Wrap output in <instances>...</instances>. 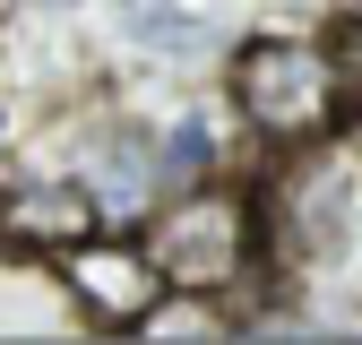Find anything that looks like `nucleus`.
<instances>
[{
    "instance_id": "nucleus-1",
    "label": "nucleus",
    "mask_w": 362,
    "mask_h": 345,
    "mask_svg": "<svg viewBox=\"0 0 362 345\" xmlns=\"http://www.w3.org/2000/svg\"><path fill=\"white\" fill-rule=\"evenodd\" d=\"M233 86H242L250 121L276 129V139H302V129H320L337 112V69H328L320 43H250Z\"/></svg>"
},
{
    "instance_id": "nucleus-2",
    "label": "nucleus",
    "mask_w": 362,
    "mask_h": 345,
    "mask_svg": "<svg viewBox=\"0 0 362 345\" xmlns=\"http://www.w3.org/2000/svg\"><path fill=\"white\" fill-rule=\"evenodd\" d=\"M242 250H250V216H242V199H224V190H190L164 216V233H156L164 276H181V285H224L242 268Z\"/></svg>"
},
{
    "instance_id": "nucleus-3",
    "label": "nucleus",
    "mask_w": 362,
    "mask_h": 345,
    "mask_svg": "<svg viewBox=\"0 0 362 345\" xmlns=\"http://www.w3.org/2000/svg\"><path fill=\"white\" fill-rule=\"evenodd\" d=\"M69 285L86 293V302H104V311H121V320H139L147 302H156V285H164V259H139V250H86V242H69Z\"/></svg>"
},
{
    "instance_id": "nucleus-4",
    "label": "nucleus",
    "mask_w": 362,
    "mask_h": 345,
    "mask_svg": "<svg viewBox=\"0 0 362 345\" xmlns=\"http://www.w3.org/2000/svg\"><path fill=\"white\" fill-rule=\"evenodd\" d=\"M112 18L139 35L147 52H164V61H190V52H207V18L173 9V0H112Z\"/></svg>"
},
{
    "instance_id": "nucleus-5",
    "label": "nucleus",
    "mask_w": 362,
    "mask_h": 345,
    "mask_svg": "<svg viewBox=\"0 0 362 345\" xmlns=\"http://www.w3.org/2000/svg\"><path fill=\"white\" fill-rule=\"evenodd\" d=\"M9 216H18L26 233H43V242H61V250H69V242H86V225H95V207H86L78 190H26V199H18Z\"/></svg>"
},
{
    "instance_id": "nucleus-6",
    "label": "nucleus",
    "mask_w": 362,
    "mask_h": 345,
    "mask_svg": "<svg viewBox=\"0 0 362 345\" xmlns=\"http://www.w3.org/2000/svg\"><path fill=\"white\" fill-rule=\"evenodd\" d=\"M199 164H207V129L190 121V129H173V139H164V182H190Z\"/></svg>"
}]
</instances>
